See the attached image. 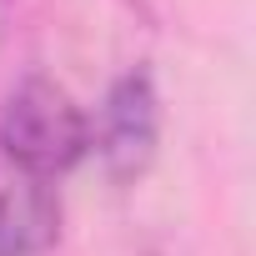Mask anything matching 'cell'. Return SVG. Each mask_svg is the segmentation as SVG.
Listing matches in <instances>:
<instances>
[{
  "label": "cell",
  "mask_w": 256,
  "mask_h": 256,
  "mask_svg": "<svg viewBox=\"0 0 256 256\" xmlns=\"http://www.w3.org/2000/svg\"><path fill=\"white\" fill-rule=\"evenodd\" d=\"M0 156L40 181H60L90 156V116L50 76H26L0 110Z\"/></svg>",
  "instance_id": "6da1fadb"
},
{
  "label": "cell",
  "mask_w": 256,
  "mask_h": 256,
  "mask_svg": "<svg viewBox=\"0 0 256 256\" xmlns=\"http://www.w3.org/2000/svg\"><path fill=\"white\" fill-rule=\"evenodd\" d=\"M161 141V96L151 70H126L110 80L96 120H90V151L100 156L110 181H136L156 161Z\"/></svg>",
  "instance_id": "7a4b0ae2"
},
{
  "label": "cell",
  "mask_w": 256,
  "mask_h": 256,
  "mask_svg": "<svg viewBox=\"0 0 256 256\" xmlns=\"http://www.w3.org/2000/svg\"><path fill=\"white\" fill-rule=\"evenodd\" d=\"M60 236L56 181H40L0 156V256H40Z\"/></svg>",
  "instance_id": "3957f363"
}]
</instances>
